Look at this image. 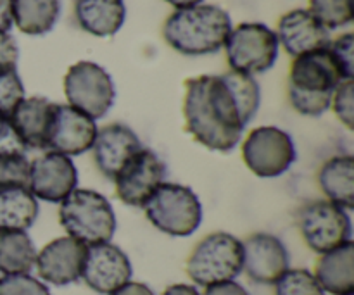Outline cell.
I'll list each match as a JSON object with an SVG mask.
<instances>
[{
	"mask_svg": "<svg viewBox=\"0 0 354 295\" xmlns=\"http://www.w3.org/2000/svg\"><path fill=\"white\" fill-rule=\"evenodd\" d=\"M299 230L308 247L325 254L351 242L353 227L349 211L330 200H315L299 213Z\"/></svg>",
	"mask_w": 354,
	"mask_h": 295,
	"instance_id": "10",
	"label": "cell"
},
{
	"mask_svg": "<svg viewBox=\"0 0 354 295\" xmlns=\"http://www.w3.org/2000/svg\"><path fill=\"white\" fill-rule=\"evenodd\" d=\"M78 189V169L71 158L47 151L30 162L28 190L35 199L61 204Z\"/></svg>",
	"mask_w": 354,
	"mask_h": 295,
	"instance_id": "12",
	"label": "cell"
},
{
	"mask_svg": "<svg viewBox=\"0 0 354 295\" xmlns=\"http://www.w3.org/2000/svg\"><path fill=\"white\" fill-rule=\"evenodd\" d=\"M14 24L12 0H0V31L9 33Z\"/></svg>",
	"mask_w": 354,
	"mask_h": 295,
	"instance_id": "36",
	"label": "cell"
},
{
	"mask_svg": "<svg viewBox=\"0 0 354 295\" xmlns=\"http://www.w3.org/2000/svg\"><path fill=\"white\" fill-rule=\"evenodd\" d=\"M185 86V130L194 140L213 152H230L237 147L261 104L254 76L237 71L203 75L190 78Z\"/></svg>",
	"mask_w": 354,
	"mask_h": 295,
	"instance_id": "1",
	"label": "cell"
},
{
	"mask_svg": "<svg viewBox=\"0 0 354 295\" xmlns=\"http://www.w3.org/2000/svg\"><path fill=\"white\" fill-rule=\"evenodd\" d=\"M330 107H334L335 116L348 130H353L354 124V102H353V79H344L339 83L332 95Z\"/></svg>",
	"mask_w": 354,
	"mask_h": 295,
	"instance_id": "31",
	"label": "cell"
},
{
	"mask_svg": "<svg viewBox=\"0 0 354 295\" xmlns=\"http://www.w3.org/2000/svg\"><path fill=\"white\" fill-rule=\"evenodd\" d=\"M351 295H354V294H351Z\"/></svg>",
	"mask_w": 354,
	"mask_h": 295,
	"instance_id": "41",
	"label": "cell"
},
{
	"mask_svg": "<svg viewBox=\"0 0 354 295\" xmlns=\"http://www.w3.org/2000/svg\"><path fill=\"white\" fill-rule=\"evenodd\" d=\"M277 38L287 54L292 57L328 47L330 44V33L327 28L306 9H296L283 14L279 21Z\"/></svg>",
	"mask_w": 354,
	"mask_h": 295,
	"instance_id": "18",
	"label": "cell"
},
{
	"mask_svg": "<svg viewBox=\"0 0 354 295\" xmlns=\"http://www.w3.org/2000/svg\"><path fill=\"white\" fill-rule=\"evenodd\" d=\"M59 221L68 237L85 245L107 244L116 234V214L102 193L75 189L59 207Z\"/></svg>",
	"mask_w": 354,
	"mask_h": 295,
	"instance_id": "4",
	"label": "cell"
},
{
	"mask_svg": "<svg viewBox=\"0 0 354 295\" xmlns=\"http://www.w3.org/2000/svg\"><path fill=\"white\" fill-rule=\"evenodd\" d=\"M24 99V85L17 69L0 71V114L10 116L14 107Z\"/></svg>",
	"mask_w": 354,
	"mask_h": 295,
	"instance_id": "29",
	"label": "cell"
},
{
	"mask_svg": "<svg viewBox=\"0 0 354 295\" xmlns=\"http://www.w3.org/2000/svg\"><path fill=\"white\" fill-rule=\"evenodd\" d=\"M111 295H154V292L145 283L131 282L130 280V282L124 283L123 287H120L116 292H113Z\"/></svg>",
	"mask_w": 354,
	"mask_h": 295,
	"instance_id": "37",
	"label": "cell"
},
{
	"mask_svg": "<svg viewBox=\"0 0 354 295\" xmlns=\"http://www.w3.org/2000/svg\"><path fill=\"white\" fill-rule=\"evenodd\" d=\"M232 31L230 14L213 3L176 9L162 28L166 44L183 55L216 54Z\"/></svg>",
	"mask_w": 354,
	"mask_h": 295,
	"instance_id": "3",
	"label": "cell"
},
{
	"mask_svg": "<svg viewBox=\"0 0 354 295\" xmlns=\"http://www.w3.org/2000/svg\"><path fill=\"white\" fill-rule=\"evenodd\" d=\"M142 209L158 228L169 237H189L203 223V204L190 187L165 182L154 190Z\"/></svg>",
	"mask_w": 354,
	"mask_h": 295,
	"instance_id": "5",
	"label": "cell"
},
{
	"mask_svg": "<svg viewBox=\"0 0 354 295\" xmlns=\"http://www.w3.org/2000/svg\"><path fill=\"white\" fill-rule=\"evenodd\" d=\"M0 116H6V114H0Z\"/></svg>",
	"mask_w": 354,
	"mask_h": 295,
	"instance_id": "40",
	"label": "cell"
},
{
	"mask_svg": "<svg viewBox=\"0 0 354 295\" xmlns=\"http://www.w3.org/2000/svg\"><path fill=\"white\" fill-rule=\"evenodd\" d=\"M97 131L99 126L95 120L69 104H55L45 151L64 154L68 158L82 155L92 151Z\"/></svg>",
	"mask_w": 354,
	"mask_h": 295,
	"instance_id": "13",
	"label": "cell"
},
{
	"mask_svg": "<svg viewBox=\"0 0 354 295\" xmlns=\"http://www.w3.org/2000/svg\"><path fill=\"white\" fill-rule=\"evenodd\" d=\"M88 245L71 237H59L37 252L38 276L55 287L71 285L82 278Z\"/></svg>",
	"mask_w": 354,
	"mask_h": 295,
	"instance_id": "15",
	"label": "cell"
},
{
	"mask_svg": "<svg viewBox=\"0 0 354 295\" xmlns=\"http://www.w3.org/2000/svg\"><path fill=\"white\" fill-rule=\"evenodd\" d=\"M12 16L23 33L47 35L61 16V0H12Z\"/></svg>",
	"mask_w": 354,
	"mask_h": 295,
	"instance_id": "24",
	"label": "cell"
},
{
	"mask_svg": "<svg viewBox=\"0 0 354 295\" xmlns=\"http://www.w3.org/2000/svg\"><path fill=\"white\" fill-rule=\"evenodd\" d=\"M275 295H327L308 269H287L275 283Z\"/></svg>",
	"mask_w": 354,
	"mask_h": 295,
	"instance_id": "27",
	"label": "cell"
},
{
	"mask_svg": "<svg viewBox=\"0 0 354 295\" xmlns=\"http://www.w3.org/2000/svg\"><path fill=\"white\" fill-rule=\"evenodd\" d=\"M144 147L138 135L123 123L99 128L93 142V161L106 178L114 180L128 159Z\"/></svg>",
	"mask_w": 354,
	"mask_h": 295,
	"instance_id": "17",
	"label": "cell"
},
{
	"mask_svg": "<svg viewBox=\"0 0 354 295\" xmlns=\"http://www.w3.org/2000/svg\"><path fill=\"white\" fill-rule=\"evenodd\" d=\"M68 104L92 120H102L116 100V88L109 73L92 61H80L64 76Z\"/></svg>",
	"mask_w": 354,
	"mask_h": 295,
	"instance_id": "8",
	"label": "cell"
},
{
	"mask_svg": "<svg viewBox=\"0 0 354 295\" xmlns=\"http://www.w3.org/2000/svg\"><path fill=\"white\" fill-rule=\"evenodd\" d=\"M328 48L332 50V54L335 55V59L339 61L341 68L344 69L346 76L348 78H353L354 75V37L353 33H346L342 37H339L337 40L330 41L328 44Z\"/></svg>",
	"mask_w": 354,
	"mask_h": 295,
	"instance_id": "32",
	"label": "cell"
},
{
	"mask_svg": "<svg viewBox=\"0 0 354 295\" xmlns=\"http://www.w3.org/2000/svg\"><path fill=\"white\" fill-rule=\"evenodd\" d=\"M310 12L327 30H337L351 24L353 0H310Z\"/></svg>",
	"mask_w": 354,
	"mask_h": 295,
	"instance_id": "26",
	"label": "cell"
},
{
	"mask_svg": "<svg viewBox=\"0 0 354 295\" xmlns=\"http://www.w3.org/2000/svg\"><path fill=\"white\" fill-rule=\"evenodd\" d=\"M133 268L128 256L118 245L107 244L88 245L82 280L97 294L111 295L128 283Z\"/></svg>",
	"mask_w": 354,
	"mask_h": 295,
	"instance_id": "14",
	"label": "cell"
},
{
	"mask_svg": "<svg viewBox=\"0 0 354 295\" xmlns=\"http://www.w3.org/2000/svg\"><path fill=\"white\" fill-rule=\"evenodd\" d=\"M26 145L17 135L9 116H0V155L2 154H26Z\"/></svg>",
	"mask_w": 354,
	"mask_h": 295,
	"instance_id": "33",
	"label": "cell"
},
{
	"mask_svg": "<svg viewBox=\"0 0 354 295\" xmlns=\"http://www.w3.org/2000/svg\"><path fill=\"white\" fill-rule=\"evenodd\" d=\"M165 161L152 149L142 147L113 180L118 199L130 207H144L149 197L166 180Z\"/></svg>",
	"mask_w": 354,
	"mask_h": 295,
	"instance_id": "11",
	"label": "cell"
},
{
	"mask_svg": "<svg viewBox=\"0 0 354 295\" xmlns=\"http://www.w3.org/2000/svg\"><path fill=\"white\" fill-rule=\"evenodd\" d=\"M75 17L93 37H114L123 28L127 7L123 0H75Z\"/></svg>",
	"mask_w": 354,
	"mask_h": 295,
	"instance_id": "20",
	"label": "cell"
},
{
	"mask_svg": "<svg viewBox=\"0 0 354 295\" xmlns=\"http://www.w3.org/2000/svg\"><path fill=\"white\" fill-rule=\"evenodd\" d=\"M30 180V161L26 154L0 155V190L26 187Z\"/></svg>",
	"mask_w": 354,
	"mask_h": 295,
	"instance_id": "28",
	"label": "cell"
},
{
	"mask_svg": "<svg viewBox=\"0 0 354 295\" xmlns=\"http://www.w3.org/2000/svg\"><path fill=\"white\" fill-rule=\"evenodd\" d=\"M292 137L279 126L254 128L242 145L245 166L259 178H279L296 162Z\"/></svg>",
	"mask_w": 354,
	"mask_h": 295,
	"instance_id": "9",
	"label": "cell"
},
{
	"mask_svg": "<svg viewBox=\"0 0 354 295\" xmlns=\"http://www.w3.org/2000/svg\"><path fill=\"white\" fill-rule=\"evenodd\" d=\"M244 249L237 237L225 231L207 235L196 245L187 261V273L196 285L211 287L234 282L242 273Z\"/></svg>",
	"mask_w": 354,
	"mask_h": 295,
	"instance_id": "6",
	"label": "cell"
},
{
	"mask_svg": "<svg viewBox=\"0 0 354 295\" xmlns=\"http://www.w3.org/2000/svg\"><path fill=\"white\" fill-rule=\"evenodd\" d=\"M19 48L10 33L0 31V71L6 69H17Z\"/></svg>",
	"mask_w": 354,
	"mask_h": 295,
	"instance_id": "34",
	"label": "cell"
},
{
	"mask_svg": "<svg viewBox=\"0 0 354 295\" xmlns=\"http://www.w3.org/2000/svg\"><path fill=\"white\" fill-rule=\"evenodd\" d=\"M277 33L263 23H242L232 28L225 50L232 71L242 75H261L275 66L279 57Z\"/></svg>",
	"mask_w": 354,
	"mask_h": 295,
	"instance_id": "7",
	"label": "cell"
},
{
	"mask_svg": "<svg viewBox=\"0 0 354 295\" xmlns=\"http://www.w3.org/2000/svg\"><path fill=\"white\" fill-rule=\"evenodd\" d=\"M203 295H251L241 283L234 282H225V283H218V285H211L206 287Z\"/></svg>",
	"mask_w": 354,
	"mask_h": 295,
	"instance_id": "35",
	"label": "cell"
},
{
	"mask_svg": "<svg viewBox=\"0 0 354 295\" xmlns=\"http://www.w3.org/2000/svg\"><path fill=\"white\" fill-rule=\"evenodd\" d=\"M0 295H50V290L30 275H3L0 278Z\"/></svg>",
	"mask_w": 354,
	"mask_h": 295,
	"instance_id": "30",
	"label": "cell"
},
{
	"mask_svg": "<svg viewBox=\"0 0 354 295\" xmlns=\"http://www.w3.org/2000/svg\"><path fill=\"white\" fill-rule=\"evenodd\" d=\"M37 261V249L26 231H0V273L30 275Z\"/></svg>",
	"mask_w": 354,
	"mask_h": 295,
	"instance_id": "25",
	"label": "cell"
},
{
	"mask_svg": "<svg viewBox=\"0 0 354 295\" xmlns=\"http://www.w3.org/2000/svg\"><path fill=\"white\" fill-rule=\"evenodd\" d=\"M348 78L328 47L294 57L289 75V100L308 117H318L330 109L339 83Z\"/></svg>",
	"mask_w": 354,
	"mask_h": 295,
	"instance_id": "2",
	"label": "cell"
},
{
	"mask_svg": "<svg viewBox=\"0 0 354 295\" xmlns=\"http://www.w3.org/2000/svg\"><path fill=\"white\" fill-rule=\"evenodd\" d=\"M55 102L45 97H24L10 113V123L16 128L26 149H47L48 128Z\"/></svg>",
	"mask_w": 354,
	"mask_h": 295,
	"instance_id": "19",
	"label": "cell"
},
{
	"mask_svg": "<svg viewBox=\"0 0 354 295\" xmlns=\"http://www.w3.org/2000/svg\"><path fill=\"white\" fill-rule=\"evenodd\" d=\"M169 6H173L175 9H187V7H194L203 3V0H166Z\"/></svg>",
	"mask_w": 354,
	"mask_h": 295,
	"instance_id": "39",
	"label": "cell"
},
{
	"mask_svg": "<svg viewBox=\"0 0 354 295\" xmlns=\"http://www.w3.org/2000/svg\"><path fill=\"white\" fill-rule=\"evenodd\" d=\"M315 278L325 294H354V244L353 240L330 252L322 254L317 263Z\"/></svg>",
	"mask_w": 354,
	"mask_h": 295,
	"instance_id": "21",
	"label": "cell"
},
{
	"mask_svg": "<svg viewBox=\"0 0 354 295\" xmlns=\"http://www.w3.org/2000/svg\"><path fill=\"white\" fill-rule=\"evenodd\" d=\"M242 272L259 285H275L289 269V251L272 234H254L242 242Z\"/></svg>",
	"mask_w": 354,
	"mask_h": 295,
	"instance_id": "16",
	"label": "cell"
},
{
	"mask_svg": "<svg viewBox=\"0 0 354 295\" xmlns=\"http://www.w3.org/2000/svg\"><path fill=\"white\" fill-rule=\"evenodd\" d=\"M318 185L327 200L346 211L354 207V158L351 154L334 155L318 171Z\"/></svg>",
	"mask_w": 354,
	"mask_h": 295,
	"instance_id": "22",
	"label": "cell"
},
{
	"mask_svg": "<svg viewBox=\"0 0 354 295\" xmlns=\"http://www.w3.org/2000/svg\"><path fill=\"white\" fill-rule=\"evenodd\" d=\"M38 211V200L26 187L0 190V231H26Z\"/></svg>",
	"mask_w": 354,
	"mask_h": 295,
	"instance_id": "23",
	"label": "cell"
},
{
	"mask_svg": "<svg viewBox=\"0 0 354 295\" xmlns=\"http://www.w3.org/2000/svg\"><path fill=\"white\" fill-rule=\"evenodd\" d=\"M162 295H201V292L194 285H187V283H176V285H169L168 289L162 292Z\"/></svg>",
	"mask_w": 354,
	"mask_h": 295,
	"instance_id": "38",
	"label": "cell"
}]
</instances>
